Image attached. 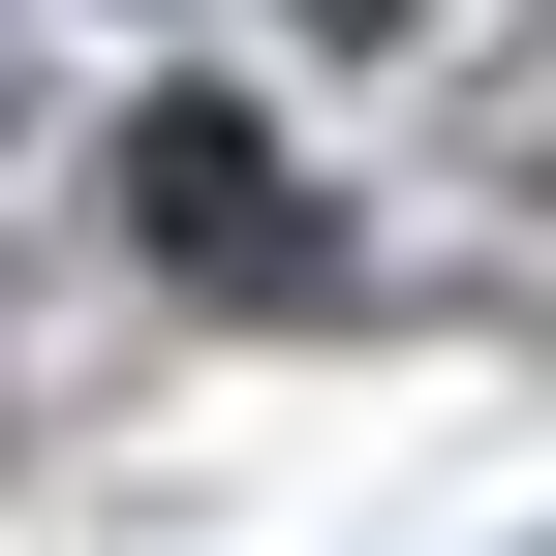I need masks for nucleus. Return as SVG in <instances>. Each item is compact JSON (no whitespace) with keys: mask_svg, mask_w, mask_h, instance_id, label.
Masks as SVG:
<instances>
[{"mask_svg":"<svg viewBox=\"0 0 556 556\" xmlns=\"http://www.w3.org/2000/svg\"><path fill=\"white\" fill-rule=\"evenodd\" d=\"M278 31H433V0H278Z\"/></svg>","mask_w":556,"mask_h":556,"instance_id":"nucleus-2","label":"nucleus"},{"mask_svg":"<svg viewBox=\"0 0 556 556\" xmlns=\"http://www.w3.org/2000/svg\"><path fill=\"white\" fill-rule=\"evenodd\" d=\"M124 217H155L186 278H309V248H340V217H309V186H278V155H248V124H217V93H155V155H124Z\"/></svg>","mask_w":556,"mask_h":556,"instance_id":"nucleus-1","label":"nucleus"}]
</instances>
